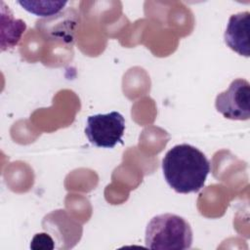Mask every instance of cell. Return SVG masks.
<instances>
[{
	"instance_id": "obj_7",
	"label": "cell",
	"mask_w": 250,
	"mask_h": 250,
	"mask_svg": "<svg viewBox=\"0 0 250 250\" xmlns=\"http://www.w3.org/2000/svg\"><path fill=\"white\" fill-rule=\"evenodd\" d=\"M30 247L33 249H53L54 241L46 233H37L31 240Z\"/></svg>"
},
{
	"instance_id": "obj_5",
	"label": "cell",
	"mask_w": 250,
	"mask_h": 250,
	"mask_svg": "<svg viewBox=\"0 0 250 250\" xmlns=\"http://www.w3.org/2000/svg\"><path fill=\"white\" fill-rule=\"evenodd\" d=\"M249 20L248 11L230 16L224 34L225 43L234 52L246 58L250 55L249 48Z\"/></svg>"
},
{
	"instance_id": "obj_4",
	"label": "cell",
	"mask_w": 250,
	"mask_h": 250,
	"mask_svg": "<svg viewBox=\"0 0 250 250\" xmlns=\"http://www.w3.org/2000/svg\"><path fill=\"white\" fill-rule=\"evenodd\" d=\"M218 112L231 120H248L250 117V84L242 78L234 79L229 88L215 100Z\"/></svg>"
},
{
	"instance_id": "obj_2",
	"label": "cell",
	"mask_w": 250,
	"mask_h": 250,
	"mask_svg": "<svg viewBox=\"0 0 250 250\" xmlns=\"http://www.w3.org/2000/svg\"><path fill=\"white\" fill-rule=\"evenodd\" d=\"M192 238L191 227L185 218L165 213L148 222L145 242L149 249L186 250L191 247Z\"/></svg>"
},
{
	"instance_id": "obj_3",
	"label": "cell",
	"mask_w": 250,
	"mask_h": 250,
	"mask_svg": "<svg viewBox=\"0 0 250 250\" xmlns=\"http://www.w3.org/2000/svg\"><path fill=\"white\" fill-rule=\"evenodd\" d=\"M124 131L125 119L117 111L91 115L85 127V135L90 144L104 148H112L118 143L123 145Z\"/></svg>"
},
{
	"instance_id": "obj_6",
	"label": "cell",
	"mask_w": 250,
	"mask_h": 250,
	"mask_svg": "<svg viewBox=\"0 0 250 250\" xmlns=\"http://www.w3.org/2000/svg\"><path fill=\"white\" fill-rule=\"evenodd\" d=\"M22 9L38 17L48 18L58 15L67 4V1H18Z\"/></svg>"
},
{
	"instance_id": "obj_1",
	"label": "cell",
	"mask_w": 250,
	"mask_h": 250,
	"mask_svg": "<svg viewBox=\"0 0 250 250\" xmlns=\"http://www.w3.org/2000/svg\"><path fill=\"white\" fill-rule=\"evenodd\" d=\"M163 176L179 193L199 191L205 185L211 165L205 154L188 144L174 146L162 159Z\"/></svg>"
}]
</instances>
